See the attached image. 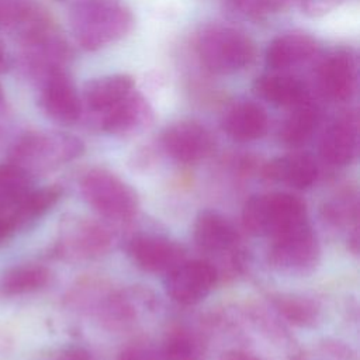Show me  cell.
<instances>
[{"instance_id":"17","label":"cell","mask_w":360,"mask_h":360,"mask_svg":"<svg viewBox=\"0 0 360 360\" xmlns=\"http://www.w3.org/2000/svg\"><path fill=\"white\" fill-rule=\"evenodd\" d=\"M253 91L259 98L276 107L291 108L309 98L304 82L297 76L283 72L259 76L253 83Z\"/></svg>"},{"instance_id":"21","label":"cell","mask_w":360,"mask_h":360,"mask_svg":"<svg viewBox=\"0 0 360 360\" xmlns=\"http://www.w3.org/2000/svg\"><path fill=\"white\" fill-rule=\"evenodd\" d=\"M51 277V270L42 264H15L0 274V297L11 298L39 291L49 284Z\"/></svg>"},{"instance_id":"24","label":"cell","mask_w":360,"mask_h":360,"mask_svg":"<svg viewBox=\"0 0 360 360\" xmlns=\"http://www.w3.org/2000/svg\"><path fill=\"white\" fill-rule=\"evenodd\" d=\"M32 176L13 162L0 163V212L11 211L31 190Z\"/></svg>"},{"instance_id":"16","label":"cell","mask_w":360,"mask_h":360,"mask_svg":"<svg viewBox=\"0 0 360 360\" xmlns=\"http://www.w3.org/2000/svg\"><path fill=\"white\" fill-rule=\"evenodd\" d=\"M263 174L270 180L302 190L315 183L318 177V165L311 155L294 152L267 162L263 167Z\"/></svg>"},{"instance_id":"31","label":"cell","mask_w":360,"mask_h":360,"mask_svg":"<svg viewBox=\"0 0 360 360\" xmlns=\"http://www.w3.org/2000/svg\"><path fill=\"white\" fill-rule=\"evenodd\" d=\"M14 224L7 212H0V243L6 242L10 236L15 233Z\"/></svg>"},{"instance_id":"29","label":"cell","mask_w":360,"mask_h":360,"mask_svg":"<svg viewBox=\"0 0 360 360\" xmlns=\"http://www.w3.org/2000/svg\"><path fill=\"white\" fill-rule=\"evenodd\" d=\"M347 0H302L304 11L311 17H321L330 13Z\"/></svg>"},{"instance_id":"25","label":"cell","mask_w":360,"mask_h":360,"mask_svg":"<svg viewBox=\"0 0 360 360\" xmlns=\"http://www.w3.org/2000/svg\"><path fill=\"white\" fill-rule=\"evenodd\" d=\"M166 360H202L204 346L200 338L187 329H174L160 343Z\"/></svg>"},{"instance_id":"28","label":"cell","mask_w":360,"mask_h":360,"mask_svg":"<svg viewBox=\"0 0 360 360\" xmlns=\"http://www.w3.org/2000/svg\"><path fill=\"white\" fill-rule=\"evenodd\" d=\"M117 360H166L163 350L159 346L150 345H132L125 347Z\"/></svg>"},{"instance_id":"5","label":"cell","mask_w":360,"mask_h":360,"mask_svg":"<svg viewBox=\"0 0 360 360\" xmlns=\"http://www.w3.org/2000/svg\"><path fill=\"white\" fill-rule=\"evenodd\" d=\"M80 193L98 215L111 221H128L138 211L134 188L107 169L89 170L80 180Z\"/></svg>"},{"instance_id":"34","label":"cell","mask_w":360,"mask_h":360,"mask_svg":"<svg viewBox=\"0 0 360 360\" xmlns=\"http://www.w3.org/2000/svg\"><path fill=\"white\" fill-rule=\"evenodd\" d=\"M4 101H6V96H4V91H3V87L0 86V108L4 105Z\"/></svg>"},{"instance_id":"2","label":"cell","mask_w":360,"mask_h":360,"mask_svg":"<svg viewBox=\"0 0 360 360\" xmlns=\"http://www.w3.org/2000/svg\"><path fill=\"white\" fill-rule=\"evenodd\" d=\"M84 150L82 139L60 131H30L11 149L10 162L31 176L52 170L79 158Z\"/></svg>"},{"instance_id":"22","label":"cell","mask_w":360,"mask_h":360,"mask_svg":"<svg viewBox=\"0 0 360 360\" xmlns=\"http://www.w3.org/2000/svg\"><path fill=\"white\" fill-rule=\"evenodd\" d=\"M319 124V110L311 101V98L291 107V112L283 121L278 138L280 141L291 148L302 146L309 141Z\"/></svg>"},{"instance_id":"6","label":"cell","mask_w":360,"mask_h":360,"mask_svg":"<svg viewBox=\"0 0 360 360\" xmlns=\"http://www.w3.org/2000/svg\"><path fill=\"white\" fill-rule=\"evenodd\" d=\"M319 257L321 245L308 222L271 238L269 262L278 273L287 276L309 274L315 270Z\"/></svg>"},{"instance_id":"23","label":"cell","mask_w":360,"mask_h":360,"mask_svg":"<svg viewBox=\"0 0 360 360\" xmlns=\"http://www.w3.org/2000/svg\"><path fill=\"white\" fill-rule=\"evenodd\" d=\"M62 197V188L59 186H46L37 190H30L22 200L7 214L10 215L15 231L24 229L31 225L48 211H51L55 204Z\"/></svg>"},{"instance_id":"10","label":"cell","mask_w":360,"mask_h":360,"mask_svg":"<svg viewBox=\"0 0 360 360\" xmlns=\"http://www.w3.org/2000/svg\"><path fill=\"white\" fill-rule=\"evenodd\" d=\"M94 124L111 135H132L148 128L153 121V110L136 90L93 117Z\"/></svg>"},{"instance_id":"32","label":"cell","mask_w":360,"mask_h":360,"mask_svg":"<svg viewBox=\"0 0 360 360\" xmlns=\"http://www.w3.org/2000/svg\"><path fill=\"white\" fill-rule=\"evenodd\" d=\"M221 360H259L255 354L243 350H229L224 353Z\"/></svg>"},{"instance_id":"9","label":"cell","mask_w":360,"mask_h":360,"mask_svg":"<svg viewBox=\"0 0 360 360\" xmlns=\"http://www.w3.org/2000/svg\"><path fill=\"white\" fill-rule=\"evenodd\" d=\"M217 269L204 260H183L166 273V292L181 305H193L204 300L217 283Z\"/></svg>"},{"instance_id":"1","label":"cell","mask_w":360,"mask_h":360,"mask_svg":"<svg viewBox=\"0 0 360 360\" xmlns=\"http://www.w3.org/2000/svg\"><path fill=\"white\" fill-rule=\"evenodd\" d=\"M69 25L83 49L98 51L127 37L134 15L122 0H76L69 8Z\"/></svg>"},{"instance_id":"14","label":"cell","mask_w":360,"mask_h":360,"mask_svg":"<svg viewBox=\"0 0 360 360\" xmlns=\"http://www.w3.org/2000/svg\"><path fill=\"white\" fill-rule=\"evenodd\" d=\"M318 42L305 32H285L276 37L266 49V65L274 72H284L314 58Z\"/></svg>"},{"instance_id":"13","label":"cell","mask_w":360,"mask_h":360,"mask_svg":"<svg viewBox=\"0 0 360 360\" xmlns=\"http://www.w3.org/2000/svg\"><path fill=\"white\" fill-rule=\"evenodd\" d=\"M359 152V118L356 112H346L336 118L323 132L319 155L332 166L350 165Z\"/></svg>"},{"instance_id":"8","label":"cell","mask_w":360,"mask_h":360,"mask_svg":"<svg viewBox=\"0 0 360 360\" xmlns=\"http://www.w3.org/2000/svg\"><path fill=\"white\" fill-rule=\"evenodd\" d=\"M359 83V60L352 48H335L319 62L316 86L319 93L332 101L352 98Z\"/></svg>"},{"instance_id":"12","label":"cell","mask_w":360,"mask_h":360,"mask_svg":"<svg viewBox=\"0 0 360 360\" xmlns=\"http://www.w3.org/2000/svg\"><path fill=\"white\" fill-rule=\"evenodd\" d=\"M132 262L149 273H169L184 260V249L174 240L158 235H138L128 245Z\"/></svg>"},{"instance_id":"11","label":"cell","mask_w":360,"mask_h":360,"mask_svg":"<svg viewBox=\"0 0 360 360\" xmlns=\"http://www.w3.org/2000/svg\"><path fill=\"white\" fill-rule=\"evenodd\" d=\"M160 141L165 152L181 163H194L207 158L214 146L211 132L190 120L176 121L166 127Z\"/></svg>"},{"instance_id":"7","label":"cell","mask_w":360,"mask_h":360,"mask_svg":"<svg viewBox=\"0 0 360 360\" xmlns=\"http://www.w3.org/2000/svg\"><path fill=\"white\" fill-rule=\"evenodd\" d=\"M38 104L53 122L72 125L80 120L83 103L65 69L53 70L37 80Z\"/></svg>"},{"instance_id":"15","label":"cell","mask_w":360,"mask_h":360,"mask_svg":"<svg viewBox=\"0 0 360 360\" xmlns=\"http://www.w3.org/2000/svg\"><path fill=\"white\" fill-rule=\"evenodd\" d=\"M225 134L239 142H250L264 136L269 128L266 111L253 101L233 103L222 117Z\"/></svg>"},{"instance_id":"27","label":"cell","mask_w":360,"mask_h":360,"mask_svg":"<svg viewBox=\"0 0 360 360\" xmlns=\"http://www.w3.org/2000/svg\"><path fill=\"white\" fill-rule=\"evenodd\" d=\"M285 0H224V6L243 18H262L278 13Z\"/></svg>"},{"instance_id":"3","label":"cell","mask_w":360,"mask_h":360,"mask_svg":"<svg viewBox=\"0 0 360 360\" xmlns=\"http://www.w3.org/2000/svg\"><path fill=\"white\" fill-rule=\"evenodd\" d=\"M305 222V202L288 193L256 194L242 210V224L255 236L274 238Z\"/></svg>"},{"instance_id":"33","label":"cell","mask_w":360,"mask_h":360,"mask_svg":"<svg viewBox=\"0 0 360 360\" xmlns=\"http://www.w3.org/2000/svg\"><path fill=\"white\" fill-rule=\"evenodd\" d=\"M10 66V58L6 52V49L0 44V73L6 72V69Z\"/></svg>"},{"instance_id":"30","label":"cell","mask_w":360,"mask_h":360,"mask_svg":"<svg viewBox=\"0 0 360 360\" xmlns=\"http://www.w3.org/2000/svg\"><path fill=\"white\" fill-rule=\"evenodd\" d=\"M58 360H94V359L86 349L73 346V347H68L66 350H63L59 354Z\"/></svg>"},{"instance_id":"19","label":"cell","mask_w":360,"mask_h":360,"mask_svg":"<svg viewBox=\"0 0 360 360\" xmlns=\"http://www.w3.org/2000/svg\"><path fill=\"white\" fill-rule=\"evenodd\" d=\"M135 90V83L128 75H108L89 80L83 89L86 108L94 117Z\"/></svg>"},{"instance_id":"18","label":"cell","mask_w":360,"mask_h":360,"mask_svg":"<svg viewBox=\"0 0 360 360\" xmlns=\"http://www.w3.org/2000/svg\"><path fill=\"white\" fill-rule=\"evenodd\" d=\"M111 245L110 232L100 224L83 221L73 226L59 243L60 255L91 259L103 255Z\"/></svg>"},{"instance_id":"20","label":"cell","mask_w":360,"mask_h":360,"mask_svg":"<svg viewBox=\"0 0 360 360\" xmlns=\"http://www.w3.org/2000/svg\"><path fill=\"white\" fill-rule=\"evenodd\" d=\"M194 240L200 249L210 253H221L232 249L238 242L235 226L221 214L201 212L194 224Z\"/></svg>"},{"instance_id":"26","label":"cell","mask_w":360,"mask_h":360,"mask_svg":"<svg viewBox=\"0 0 360 360\" xmlns=\"http://www.w3.org/2000/svg\"><path fill=\"white\" fill-rule=\"evenodd\" d=\"M276 307L284 315V318L301 326L311 325L318 318V308L308 298L295 297V295H288V297L283 295L276 300Z\"/></svg>"},{"instance_id":"4","label":"cell","mask_w":360,"mask_h":360,"mask_svg":"<svg viewBox=\"0 0 360 360\" xmlns=\"http://www.w3.org/2000/svg\"><path fill=\"white\" fill-rule=\"evenodd\" d=\"M197 55L212 73H236L255 59V44L242 31L228 25H208L197 39Z\"/></svg>"}]
</instances>
